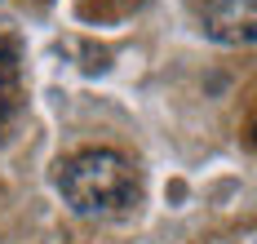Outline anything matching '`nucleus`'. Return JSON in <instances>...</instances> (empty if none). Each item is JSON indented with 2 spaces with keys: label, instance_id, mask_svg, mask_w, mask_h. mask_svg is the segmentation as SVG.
Returning a JSON list of instances; mask_svg holds the SVG:
<instances>
[{
  "label": "nucleus",
  "instance_id": "f03ea898",
  "mask_svg": "<svg viewBox=\"0 0 257 244\" xmlns=\"http://www.w3.org/2000/svg\"><path fill=\"white\" fill-rule=\"evenodd\" d=\"M204 23H208V36L222 40V45H253V36H257L253 0H213Z\"/></svg>",
  "mask_w": 257,
  "mask_h": 244
},
{
  "label": "nucleus",
  "instance_id": "f257e3e1",
  "mask_svg": "<svg viewBox=\"0 0 257 244\" xmlns=\"http://www.w3.org/2000/svg\"><path fill=\"white\" fill-rule=\"evenodd\" d=\"M58 191L80 217H115L138 204V169L106 147L76 151L58 169Z\"/></svg>",
  "mask_w": 257,
  "mask_h": 244
},
{
  "label": "nucleus",
  "instance_id": "7ed1b4c3",
  "mask_svg": "<svg viewBox=\"0 0 257 244\" xmlns=\"http://www.w3.org/2000/svg\"><path fill=\"white\" fill-rule=\"evenodd\" d=\"M18 76V40L0 31V80H14Z\"/></svg>",
  "mask_w": 257,
  "mask_h": 244
}]
</instances>
